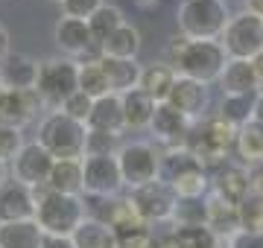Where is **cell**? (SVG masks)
Instances as JSON below:
<instances>
[{
    "instance_id": "27",
    "label": "cell",
    "mask_w": 263,
    "mask_h": 248,
    "mask_svg": "<svg viewBox=\"0 0 263 248\" xmlns=\"http://www.w3.org/2000/svg\"><path fill=\"white\" fill-rule=\"evenodd\" d=\"M70 239H73L76 248H120V239H117L114 228L94 219V216H85V222L73 231Z\"/></svg>"
},
{
    "instance_id": "38",
    "label": "cell",
    "mask_w": 263,
    "mask_h": 248,
    "mask_svg": "<svg viewBox=\"0 0 263 248\" xmlns=\"http://www.w3.org/2000/svg\"><path fill=\"white\" fill-rule=\"evenodd\" d=\"M117 137L120 134H108V132H88L85 137V155H117Z\"/></svg>"
},
{
    "instance_id": "45",
    "label": "cell",
    "mask_w": 263,
    "mask_h": 248,
    "mask_svg": "<svg viewBox=\"0 0 263 248\" xmlns=\"http://www.w3.org/2000/svg\"><path fill=\"white\" fill-rule=\"evenodd\" d=\"M12 53V41H9V32H6V27L0 24V65L6 61V56Z\"/></svg>"
},
{
    "instance_id": "9",
    "label": "cell",
    "mask_w": 263,
    "mask_h": 248,
    "mask_svg": "<svg viewBox=\"0 0 263 248\" xmlns=\"http://www.w3.org/2000/svg\"><path fill=\"white\" fill-rule=\"evenodd\" d=\"M117 163H120V175H123V187L138 190L143 184L158 181V163L161 155L155 152L152 143H123L117 149Z\"/></svg>"
},
{
    "instance_id": "47",
    "label": "cell",
    "mask_w": 263,
    "mask_h": 248,
    "mask_svg": "<svg viewBox=\"0 0 263 248\" xmlns=\"http://www.w3.org/2000/svg\"><path fill=\"white\" fill-rule=\"evenodd\" d=\"M252 120L263 123V94H257V96H254V111H252Z\"/></svg>"
},
{
    "instance_id": "37",
    "label": "cell",
    "mask_w": 263,
    "mask_h": 248,
    "mask_svg": "<svg viewBox=\"0 0 263 248\" xmlns=\"http://www.w3.org/2000/svg\"><path fill=\"white\" fill-rule=\"evenodd\" d=\"M91 108H94V99L91 96H85L82 91H76L73 96H67L65 102H62V114H67L70 120H76V123H88V117H91Z\"/></svg>"
},
{
    "instance_id": "8",
    "label": "cell",
    "mask_w": 263,
    "mask_h": 248,
    "mask_svg": "<svg viewBox=\"0 0 263 248\" xmlns=\"http://www.w3.org/2000/svg\"><path fill=\"white\" fill-rule=\"evenodd\" d=\"M219 44L228 58H243L252 61L257 53H263V18L252 12L231 15L226 24V32L219 35Z\"/></svg>"
},
{
    "instance_id": "1",
    "label": "cell",
    "mask_w": 263,
    "mask_h": 248,
    "mask_svg": "<svg viewBox=\"0 0 263 248\" xmlns=\"http://www.w3.org/2000/svg\"><path fill=\"white\" fill-rule=\"evenodd\" d=\"M173 41L176 44L170 47V65L179 76L202 82V85L219 82L228 61L219 41H187V38H173Z\"/></svg>"
},
{
    "instance_id": "18",
    "label": "cell",
    "mask_w": 263,
    "mask_h": 248,
    "mask_svg": "<svg viewBox=\"0 0 263 248\" xmlns=\"http://www.w3.org/2000/svg\"><path fill=\"white\" fill-rule=\"evenodd\" d=\"M167 102L173 105L176 111H181L187 120L196 123V120L205 117L208 105H211V94H208V85L179 76L176 79V85H173V91H170V96H167Z\"/></svg>"
},
{
    "instance_id": "35",
    "label": "cell",
    "mask_w": 263,
    "mask_h": 248,
    "mask_svg": "<svg viewBox=\"0 0 263 248\" xmlns=\"http://www.w3.org/2000/svg\"><path fill=\"white\" fill-rule=\"evenodd\" d=\"M237 213H240V231L263 234V196L249 193V196L237 204Z\"/></svg>"
},
{
    "instance_id": "50",
    "label": "cell",
    "mask_w": 263,
    "mask_h": 248,
    "mask_svg": "<svg viewBox=\"0 0 263 248\" xmlns=\"http://www.w3.org/2000/svg\"><path fill=\"white\" fill-rule=\"evenodd\" d=\"M0 91H3V76H0Z\"/></svg>"
},
{
    "instance_id": "44",
    "label": "cell",
    "mask_w": 263,
    "mask_h": 248,
    "mask_svg": "<svg viewBox=\"0 0 263 248\" xmlns=\"http://www.w3.org/2000/svg\"><path fill=\"white\" fill-rule=\"evenodd\" d=\"M41 248H76L70 237H44Z\"/></svg>"
},
{
    "instance_id": "41",
    "label": "cell",
    "mask_w": 263,
    "mask_h": 248,
    "mask_svg": "<svg viewBox=\"0 0 263 248\" xmlns=\"http://www.w3.org/2000/svg\"><path fill=\"white\" fill-rule=\"evenodd\" d=\"M120 248H158V237L152 234V228L132 231L120 237Z\"/></svg>"
},
{
    "instance_id": "29",
    "label": "cell",
    "mask_w": 263,
    "mask_h": 248,
    "mask_svg": "<svg viewBox=\"0 0 263 248\" xmlns=\"http://www.w3.org/2000/svg\"><path fill=\"white\" fill-rule=\"evenodd\" d=\"M120 99H123V123H126V129H135V132L138 129H149V120L155 114V105L158 102L143 94L141 88L126 91Z\"/></svg>"
},
{
    "instance_id": "16",
    "label": "cell",
    "mask_w": 263,
    "mask_h": 248,
    "mask_svg": "<svg viewBox=\"0 0 263 248\" xmlns=\"http://www.w3.org/2000/svg\"><path fill=\"white\" fill-rule=\"evenodd\" d=\"M24 219H35V190L15 178H6L0 184V222Z\"/></svg>"
},
{
    "instance_id": "28",
    "label": "cell",
    "mask_w": 263,
    "mask_h": 248,
    "mask_svg": "<svg viewBox=\"0 0 263 248\" xmlns=\"http://www.w3.org/2000/svg\"><path fill=\"white\" fill-rule=\"evenodd\" d=\"M138 50H141V32L138 27H132L129 20L123 24L120 29H114L111 35L100 44V56L103 58H138Z\"/></svg>"
},
{
    "instance_id": "52",
    "label": "cell",
    "mask_w": 263,
    "mask_h": 248,
    "mask_svg": "<svg viewBox=\"0 0 263 248\" xmlns=\"http://www.w3.org/2000/svg\"><path fill=\"white\" fill-rule=\"evenodd\" d=\"M56 3H62V0H56Z\"/></svg>"
},
{
    "instance_id": "19",
    "label": "cell",
    "mask_w": 263,
    "mask_h": 248,
    "mask_svg": "<svg viewBox=\"0 0 263 248\" xmlns=\"http://www.w3.org/2000/svg\"><path fill=\"white\" fill-rule=\"evenodd\" d=\"M38 67H41V61H35L32 56H24V53H9V56H6V61L0 65L3 88H12V91H35Z\"/></svg>"
},
{
    "instance_id": "23",
    "label": "cell",
    "mask_w": 263,
    "mask_h": 248,
    "mask_svg": "<svg viewBox=\"0 0 263 248\" xmlns=\"http://www.w3.org/2000/svg\"><path fill=\"white\" fill-rule=\"evenodd\" d=\"M158 248H226V239H219L208 225H176Z\"/></svg>"
},
{
    "instance_id": "10",
    "label": "cell",
    "mask_w": 263,
    "mask_h": 248,
    "mask_svg": "<svg viewBox=\"0 0 263 248\" xmlns=\"http://www.w3.org/2000/svg\"><path fill=\"white\" fill-rule=\"evenodd\" d=\"M123 187L117 155H85L82 158V193L91 199H114Z\"/></svg>"
},
{
    "instance_id": "25",
    "label": "cell",
    "mask_w": 263,
    "mask_h": 248,
    "mask_svg": "<svg viewBox=\"0 0 263 248\" xmlns=\"http://www.w3.org/2000/svg\"><path fill=\"white\" fill-rule=\"evenodd\" d=\"M205 225L214 231L219 239H228L231 234L240 231V213H237V204H228V201L216 199V196H208L205 199Z\"/></svg>"
},
{
    "instance_id": "5",
    "label": "cell",
    "mask_w": 263,
    "mask_h": 248,
    "mask_svg": "<svg viewBox=\"0 0 263 248\" xmlns=\"http://www.w3.org/2000/svg\"><path fill=\"white\" fill-rule=\"evenodd\" d=\"M228 18L226 0H184L176 12L179 32L187 41H219Z\"/></svg>"
},
{
    "instance_id": "15",
    "label": "cell",
    "mask_w": 263,
    "mask_h": 248,
    "mask_svg": "<svg viewBox=\"0 0 263 248\" xmlns=\"http://www.w3.org/2000/svg\"><path fill=\"white\" fill-rule=\"evenodd\" d=\"M252 193V184H249V167L243 163H219L211 175V196L228 201V204H240Z\"/></svg>"
},
{
    "instance_id": "42",
    "label": "cell",
    "mask_w": 263,
    "mask_h": 248,
    "mask_svg": "<svg viewBox=\"0 0 263 248\" xmlns=\"http://www.w3.org/2000/svg\"><path fill=\"white\" fill-rule=\"evenodd\" d=\"M226 248H263V234L254 231H237L226 239Z\"/></svg>"
},
{
    "instance_id": "49",
    "label": "cell",
    "mask_w": 263,
    "mask_h": 248,
    "mask_svg": "<svg viewBox=\"0 0 263 248\" xmlns=\"http://www.w3.org/2000/svg\"><path fill=\"white\" fill-rule=\"evenodd\" d=\"M6 178H9V170H6V163H0V184L6 181Z\"/></svg>"
},
{
    "instance_id": "36",
    "label": "cell",
    "mask_w": 263,
    "mask_h": 248,
    "mask_svg": "<svg viewBox=\"0 0 263 248\" xmlns=\"http://www.w3.org/2000/svg\"><path fill=\"white\" fill-rule=\"evenodd\" d=\"M173 222L176 225H205V199H179Z\"/></svg>"
},
{
    "instance_id": "21",
    "label": "cell",
    "mask_w": 263,
    "mask_h": 248,
    "mask_svg": "<svg viewBox=\"0 0 263 248\" xmlns=\"http://www.w3.org/2000/svg\"><path fill=\"white\" fill-rule=\"evenodd\" d=\"M176 79H179V73L173 70L170 61H152V65L141 67V82H138V88L146 96H152L155 102H167Z\"/></svg>"
},
{
    "instance_id": "40",
    "label": "cell",
    "mask_w": 263,
    "mask_h": 248,
    "mask_svg": "<svg viewBox=\"0 0 263 248\" xmlns=\"http://www.w3.org/2000/svg\"><path fill=\"white\" fill-rule=\"evenodd\" d=\"M105 0H62V15L76 20H88Z\"/></svg>"
},
{
    "instance_id": "17",
    "label": "cell",
    "mask_w": 263,
    "mask_h": 248,
    "mask_svg": "<svg viewBox=\"0 0 263 248\" xmlns=\"http://www.w3.org/2000/svg\"><path fill=\"white\" fill-rule=\"evenodd\" d=\"M53 38H56V47L65 53V58L88 56V53L97 47V44H94V35H91V29H88V20L65 18V15L56 20ZM97 50H100V47H97Z\"/></svg>"
},
{
    "instance_id": "7",
    "label": "cell",
    "mask_w": 263,
    "mask_h": 248,
    "mask_svg": "<svg viewBox=\"0 0 263 248\" xmlns=\"http://www.w3.org/2000/svg\"><path fill=\"white\" fill-rule=\"evenodd\" d=\"M79 91V61L73 58H47L38 67V82L35 94L41 96L44 105L62 108L67 96H73Z\"/></svg>"
},
{
    "instance_id": "20",
    "label": "cell",
    "mask_w": 263,
    "mask_h": 248,
    "mask_svg": "<svg viewBox=\"0 0 263 248\" xmlns=\"http://www.w3.org/2000/svg\"><path fill=\"white\" fill-rule=\"evenodd\" d=\"M85 129H88V132H108V134L126 132L120 94H105V96H100V99H94V108H91V117H88Z\"/></svg>"
},
{
    "instance_id": "34",
    "label": "cell",
    "mask_w": 263,
    "mask_h": 248,
    "mask_svg": "<svg viewBox=\"0 0 263 248\" xmlns=\"http://www.w3.org/2000/svg\"><path fill=\"white\" fill-rule=\"evenodd\" d=\"M257 96V94H254ZM254 96H222V108H219V117L231 123L234 129L246 126L252 120V111H254Z\"/></svg>"
},
{
    "instance_id": "14",
    "label": "cell",
    "mask_w": 263,
    "mask_h": 248,
    "mask_svg": "<svg viewBox=\"0 0 263 248\" xmlns=\"http://www.w3.org/2000/svg\"><path fill=\"white\" fill-rule=\"evenodd\" d=\"M44 108L41 96L35 91H12L3 88L0 91V126L6 129H24L35 120V114Z\"/></svg>"
},
{
    "instance_id": "46",
    "label": "cell",
    "mask_w": 263,
    "mask_h": 248,
    "mask_svg": "<svg viewBox=\"0 0 263 248\" xmlns=\"http://www.w3.org/2000/svg\"><path fill=\"white\" fill-rule=\"evenodd\" d=\"M252 67H254V79H257V94H263V53L252 58Z\"/></svg>"
},
{
    "instance_id": "39",
    "label": "cell",
    "mask_w": 263,
    "mask_h": 248,
    "mask_svg": "<svg viewBox=\"0 0 263 248\" xmlns=\"http://www.w3.org/2000/svg\"><path fill=\"white\" fill-rule=\"evenodd\" d=\"M21 149H24V137H21L18 129L0 126V163H12Z\"/></svg>"
},
{
    "instance_id": "12",
    "label": "cell",
    "mask_w": 263,
    "mask_h": 248,
    "mask_svg": "<svg viewBox=\"0 0 263 248\" xmlns=\"http://www.w3.org/2000/svg\"><path fill=\"white\" fill-rule=\"evenodd\" d=\"M53 163H56V158L38 143V140L35 143H24V149L12 161V178L21 184H27V187H32V190H41L50 178Z\"/></svg>"
},
{
    "instance_id": "31",
    "label": "cell",
    "mask_w": 263,
    "mask_h": 248,
    "mask_svg": "<svg viewBox=\"0 0 263 248\" xmlns=\"http://www.w3.org/2000/svg\"><path fill=\"white\" fill-rule=\"evenodd\" d=\"M234 152H237V158H240L246 167L263 163V123L249 120L246 126H240V129H237Z\"/></svg>"
},
{
    "instance_id": "11",
    "label": "cell",
    "mask_w": 263,
    "mask_h": 248,
    "mask_svg": "<svg viewBox=\"0 0 263 248\" xmlns=\"http://www.w3.org/2000/svg\"><path fill=\"white\" fill-rule=\"evenodd\" d=\"M129 201L135 204L138 216H141L146 225H161V222H173L179 196L173 193L170 184H164L158 178V181L143 184V187H138V190H132Z\"/></svg>"
},
{
    "instance_id": "3",
    "label": "cell",
    "mask_w": 263,
    "mask_h": 248,
    "mask_svg": "<svg viewBox=\"0 0 263 248\" xmlns=\"http://www.w3.org/2000/svg\"><path fill=\"white\" fill-rule=\"evenodd\" d=\"M158 178L164 184H170L179 199H205L211 193L208 167H202L184 146L181 149H167L161 155Z\"/></svg>"
},
{
    "instance_id": "2",
    "label": "cell",
    "mask_w": 263,
    "mask_h": 248,
    "mask_svg": "<svg viewBox=\"0 0 263 248\" xmlns=\"http://www.w3.org/2000/svg\"><path fill=\"white\" fill-rule=\"evenodd\" d=\"M88 216V204L82 196H67L53 190H35V222L44 237H73Z\"/></svg>"
},
{
    "instance_id": "22",
    "label": "cell",
    "mask_w": 263,
    "mask_h": 248,
    "mask_svg": "<svg viewBox=\"0 0 263 248\" xmlns=\"http://www.w3.org/2000/svg\"><path fill=\"white\" fill-rule=\"evenodd\" d=\"M219 85H222L226 96H254L257 94V79H254L252 61L228 58L226 70H222V76H219Z\"/></svg>"
},
{
    "instance_id": "24",
    "label": "cell",
    "mask_w": 263,
    "mask_h": 248,
    "mask_svg": "<svg viewBox=\"0 0 263 248\" xmlns=\"http://www.w3.org/2000/svg\"><path fill=\"white\" fill-rule=\"evenodd\" d=\"M100 65H103V73L108 79V88L111 94H126V91H135L138 82H141V65L138 58H103L100 56Z\"/></svg>"
},
{
    "instance_id": "48",
    "label": "cell",
    "mask_w": 263,
    "mask_h": 248,
    "mask_svg": "<svg viewBox=\"0 0 263 248\" xmlns=\"http://www.w3.org/2000/svg\"><path fill=\"white\" fill-rule=\"evenodd\" d=\"M246 12H252L257 18H263V0H246Z\"/></svg>"
},
{
    "instance_id": "30",
    "label": "cell",
    "mask_w": 263,
    "mask_h": 248,
    "mask_svg": "<svg viewBox=\"0 0 263 248\" xmlns=\"http://www.w3.org/2000/svg\"><path fill=\"white\" fill-rule=\"evenodd\" d=\"M44 190L67 193V196H82V161H56L50 170V178Z\"/></svg>"
},
{
    "instance_id": "6",
    "label": "cell",
    "mask_w": 263,
    "mask_h": 248,
    "mask_svg": "<svg viewBox=\"0 0 263 248\" xmlns=\"http://www.w3.org/2000/svg\"><path fill=\"white\" fill-rule=\"evenodd\" d=\"M85 137H88V129L82 123L70 120L67 114H62V111H50L38 123V143L56 161H82Z\"/></svg>"
},
{
    "instance_id": "13",
    "label": "cell",
    "mask_w": 263,
    "mask_h": 248,
    "mask_svg": "<svg viewBox=\"0 0 263 248\" xmlns=\"http://www.w3.org/2000/svg\"><path fill=\"white\" fill-rule=\"evenodd\" d=\"M193 129V120L176 111L170 102H158L155 105V114L149 120V132L155 134V140L167 149H181L187 143V134Z\"/></svg>"
},
{
    "instance_id": "32",
    "label": "cell",
    "mask_w": 263,
    "mask_h": 248,
    "mask_svg": "<svg viewBox=\"0 0 263 248\" xmlns=\"http://www.w3.org/2000/svg\"><path fill=\"white\" fill-rule=\"evenodd\" d=\"M123 24H126L123 9H120V6H114V3H103V6H100L91 18H88V29H91V35H94L97 47H100V44L111 35L114 29H120Z\"/></svg>"
},
{
    "instance_id": "33",
    "label": "cell",
    "mask_w": 263,
    "mask_h": 248,
    "mask_svg": "<svg viewBox=\"0 0 263 248\" xmlns=\"http://www.w3.org/2000/svg\"><path fill=\"white\" fill-rule=\"evenodd\" d=\"M79 91L85 96H91V99H100V96L111 94L100 58H85V61H79Z\"/></svg>"
},
{
    "instance_id": "26",
    "label": "cell",
    "mask_w": 263,
    "mask_h": 248,
    "mask_svg": "<svg viewBox=\"0 0 263 248\" xmlns=\"http://www.w3.org/2000/svg\"><path fill=\"white\" fill-rule=\"evenodd\" d=\"M44 231L35 219L24 222H0V248H41Z\"/></svg>"
},
{
    "instance_id": "43",
    "label": "cell",
    "mask_w": 263,
    "mask_h": 248,
    "mask_svg": "<svg viewBox=\"0 0 263 248\" xmlns=\"http://www.w3.org/2000/svg\"><path fill=\"white\" fill-rule=\"evenodd\" d=\"M249 184H252V193L263 196V163H254V167H249Z\"/></svg>"
},
{
    "instance_id": "4",
    "label": "cell",
    "mask_w": 263,
    "mask_h": 248,
    "mask_svg": "<svg viewBox=\"0 0 263 248\" xmlns=\"http://www.w3.org/2000/svg\"><path fill=\"white\" fill-rule=\"evenodd\" d=\"M234 143H237V129L231 123H226L222 117H202L190 129L184 149L202 167H219L234 152Z\"/></svg>"
},
{
    "instance_id": "51",
    "label": "cell",
    "mask_w": 263,
    "mask_h": 248,
    "mask_svg": "<svg viewBox=\"0 0 263 248\" xmlns=\"http://www.w3.org/2000/svg\"><path fill=\"white\" fill-rule=\"evenodd\" d=\"M141 3H152V0H141Z\"/></svg>"
}]
</instances>
